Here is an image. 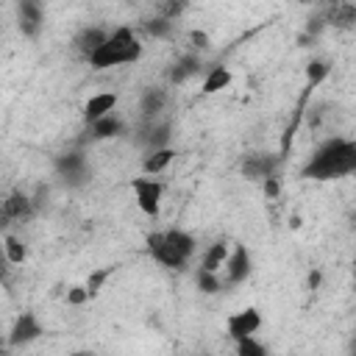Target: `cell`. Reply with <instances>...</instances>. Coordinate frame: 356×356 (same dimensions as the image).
<instances>
[{"mask_svg":"<svg viewBox=\"0 0 356 356\" xmlns=\"http://www.w3.org/2000/svg\"><path fill=\"white\" fill-rule=\"evenodd\" d=\"M298 3H312V0H298Z\"/></svg>","mask_w":356,"mask_h":356,"instance_id":"obj_34","label":"cell"},{"mask_svg":"<svg viewBox=\"0 0 356 356\" xmlns=\"http://www.w3.org/2000/svg\"><path fill=\"white\" fill-rule=\"evenodd\" d=\"M186 6H189V0H161L159 14L167 17V19H178V17L186 11Z\"/></svg>","mask_w":356,"mask_h":356,"instance_id":"obj_26","label":"cell"},{"mask_svg":"<svg viewBox=\"0 0 356 356\" xmlns=\"http://www.w3.org/2000/svg\"><path fill=\"white\" fill-rule=\"evenodd\" d=\"M228 253H231V248H228L222 239H217V242H211V245L203 250V256H200V267L220 273V267H225V261H228Z\"/></svg>","mask_w":356,"mask_h":356,"instance_id":"obj_20","label":"cell"},{"mask_svg":"<svg viewBox=\"0 0 356 356\" xmlns=\"http://www.w3.org/2000/svg\"><path fill=\"white\" fill-rule=\"evenodd\" d=\"M320 281H323V273L320 270H312L309 273V289H320Z\"/></svg>","mask_w":356,"mask_h":356,"instance_id":"obj_32","label":"cell"},{"mask_svg":"<svg viewBox=\"0 0 356 356\" xmlns=\"http://www.w3.org/2000/svg\"><path fill=\"white\" fill-rule=\"evenodd\" d=\"M131 192H134V200L139 206V211L145 217H159L161 214V197H164V184L159 175H147L142 172L139 178L131 181Z\"/></svg>","mask_w":356,"mask_h":356,"instance_id":"obj_4","label":"cell"},{"mask_svg":"<svg viewBox=\"0 0 356 356\" xmlns=\"http://www.w3.org/2000/svg\"><path fill=\"white\" fill-rule=\"evenodd\" d=\"M267 348L261 345V342H256L253 337H245V339H239L236 342V353H242V356H261Z\"/></svg>","mask_w":356,"mask_h":356,"instance_id":"obj_29","label":"cell"},{"mask_svg":"<svg viewBox=\"0 0 356 356\" xmlns=\"http://www.w3.org/2000/svg\"><path fill=\"white\" fill-rule=\"evenodd\" d=\"M42 334H44V328H42L39 317H36L33 312H25V314H19V317H17V323H14V328H11L8 342H11V345H28V342L39 339Z\"/></svg>","mask_w":356,"mask_h":356,"instance_id":"obj_10","label":"cell"},{"mask_svg":"<svg viewBox=\"0 0 356 356\" xmlns=\"http://www.w3.org/2000/svg\"><path fill=\"white\" fill-rule=\"evenodd\" d=\"M200 70H203L200 56H197V53H184V56H178V58L172 61L167 78H170V83H186L189 78L200 75Z\"/></svg>","mask_w":356,"mask_h":356,"instance_id":"obj_12","label":"cell"},{"mask_svg":"<svg viewBox=\"0 0 356 356\" xmlns=\"http://www.w3.org/2000/svg\"><path fill=\"white\" fill-rule=\"evenodd\" d=\"M328 72H331V67H328L325 61H320V58L309 61V67H306V81H309V89L320 86V83L328 78Z\"/></svg>","mask_w":356,"mask_h":356,"instance_id":"obj_25","label":"cell"},{"mask_svg":"<svg viewBox=\"0 0 356 356\" xmlns=\"http://www.w3.org/2000/svg\"><path fill=\"white\" fill-rule=\"evenodd\" d=\"M89 300H92V292H89L86 284H78V286H70L67 289V303L70 306H86Z\"/></svg>","mask_w":356,"mask_h":356,"instance_id":"obj_27","label":"cell"},{"mask_svg":"<svg viewBox=\"0 0 356 356\" xmlns=\"http://www.w3.org/2000/svg\"><path fill=\"white\" fill-rule=\"evenodd\" d=\"M250 267H253L250 250H248L245 245H236V248H231V253H228V261H225V267H222V273H225V281H228V284H242V281L250 275Z\"/></svg>","mask_w":356,"mask_h":356,"instance_id":"obj_8","label":"cell"},{"mask_svg":"<svg viewBox=\"0 0 356 356\" xmlns=\"http://www.w3.org/2000/svg\"><path fill=\"white\" fill-rule=\"evenodd\" d=\"M3 253H6V261L8 264H22L28 259V248L22 245L19 236H14L11 231L3 234Z\"/></svg>","mask_w":356,"mask_h":356,"instance_id":"obj_22","label":"cell"},{"mask_svg":"<svg viewBox=\"0 0 356 356\" xmlns=\"http://www.w3.org/2000/svg\"><path fill=\"white\" fill-rule=\"evenodd\" d=\"M261 192H264V197L267 200H273V197H278L281 195V181H278V175L273 172V175H267L264 181H261Z\"/></svg>","mask_w":356,"mask_h":356,"instance_id":"obj_30","label":"cell"},{"mask_svg":"<svg viewBox=\"0 0 356 356\" xmlns=\"http://www.w3.org/2000/svg\"><path fill=\"white\" fill-rule=\"evenodd\" d=\"M195 281H197L200 292H206V295H214V292H220V289H222V278H220V273L206 270V267H200V270H197Z\"/></svg>","mask_w":356,"mask_h":356,"instance_id":"obj_23","label":"cell"},{"mask_svg":"<svg viewBox=\"0 0 356 356\" xmlns=\"http://www.w3.org/2000/svg\"><path fill=\"white\" fill-rule=\"evenodd\" d=\"M175 161V150L167 145V147H156V150H147L145 161H142V172L147 175H161L170 164Z\"/></svg>","mask_w":356,"mask_h":356,"instance_id":"obj_17","label":"cell"},{"mask_svg":"<svg viewBox=\"0 0 356 356\" xmlns=\"http://www.w3.org/2000/svg\"><path fill=\"white\" fill-rule=\"evenodd\" d=\"M36 211V203L25 195V192H11L3 206H0V217H3V225H17V222H25L31 220Z\"/></svg>","mask_w":356,"mask_h":356,"instance_id":"obj_6","label":"cell"},{"mask_svg":"<svg viewBox=\"0 0 356 356\" xmlns=\"http://www.w3.org/2000/svg\"><path fill=\"white\" fill-rule=\"evenodd\" d=\"M167 100H170V95H167L164 86H147V89H142V97H139V111H142V117H145V120L161 117V111L167 108Z\"/></svg>","mask_w":356,"mask_h":356,"instance_id":"obj_13","label":"cell"},{"mask_svg":"<svg viewBox=\"0 0 356 356\" xmlns=\"http://www.w3.org/2000/svg\"><path fill=\"white\" fill-rule=\"evenodd\" d=\"M289 225H292V228H300V217H298V214H292V217H289Z\"/></svg>","mask_w":356,"mask_h":356,"instance_id":"obj_33","label":"cell"},{"mask_svg":"<svg viewBox=\"0 0 356 356\" xmlns=\"http://www.w3.org/2000/svg\"><path fill=\"white\" fill-rule=\"evenodd\" d=\"M117 103H120V95L117 92H95V95H89L86 103H83V120H86V125L95 122V120H100V117H106V114H114L117 111Z\"/></svg>","mask_w":356,"mask_h":356,"instance_id":"obj_9","label":"cell"},{"mask_svg":"<svg viewBox=\"0 0 356 356\" xmlns=\"http://www.w3.org/2000/svg\"><path fill=\"white\" fill-rule=\"evenodd\" d=\"M353 172H356V142L342 139V136L323 142L303 167V175L314 181H334L342 175H353Z\"/></svg>","mask_w":356,"mask_h":356,"instance_id":"obj_1","label":"cell"},{"mask_svg":"<svg viewBox=\"0 0 356 356\" xmlns=\"http://www.w3.org/2000/svg\"><path fill=\"white\" fill-rule=\"evenodd\" d=\"M278 167V159H273L270 153H250L245 161H242V172L245 178H253V181H264L267 175H273Z\"/></svg>","mask_w":356,"mask_h":356,"instance_id":"obj_15","label":"cell"},{"mask_svg":"<svg viewBox=\"0 0 356 356\" xmlns=\"http://www.w3.org/2000/svg\"><path fill=\"white\" fill-rule=\"evenodd\" d=\"M142 58V42L136 39L134 28L120 25L114 31H108L106 42L86 56L92 70H111V67H122V64H134Z\"/></svg>","mask_w":356,"mask_h":356,"instance_id":"obj_3","label":"cell"},{"mask_svg":"<svg viewBox=\"0 0 356 356\" xmlns=\"http://www.w3.org/2000/svg\"><path fill=\"white\" fill-rule=\"evenodd\" d=\"M122 120L117 117V111L114 114H106V117H100V120H95V122H89V136L92 139H114V136H120L122 134Z\"/></svg>","mask_w":356,"mask_h":356,"instance_id":"obj_18","label":"cell"},{"mask_svg":"<svg viewBox=\"0 0 356 356\" xmlns=\"http://www.w3.org/2000/svg\"><path fill=\"white\" fill-rule=\"evenodd\" d=\"M145 31L150 33V36H156V39H170L172 36V19H167V17H153V19H147L145 22Z\"/></svg>","mask_w":356,"mask_h":356,"instance_id":"obj_24","label":"cell"},{"mask_svg":"<svg viewBox=\"0 0 356 356\" xmlns=\"http://www.w3.org/2000/svg\"><path fill=\"white\" fill-rule=\"evenodd\" d=\"M353 350H356V342H353Z\"/></svg>","mask_w":356,"mask_h":356,"instance_id":"obj_35","label":"cell"},{"mask_svg":"<svg viewBox=\"0 0 356 356\" xmlns=\"http://www.w3.org/2000/svg\"><path fill=\"white\" fill-rule=\"evenodd\" d=\"M17 19H19V31L25 36H39L42 31V6L39 0H17Z\"/></svg>","mask_w":356,"mask_h":356,"instance_id":"obj_11","label":"cell"},{"mask_svg":"<svg viewBox=\"0 0 356 356\" xmlns=\"http://www.w3.org/2000/svg\"><path fill=\"white\" fill-rule=\"evenodd\" d=\"M147 253L167 270H186L197 253V242L184 228H164L147 236Z\"/></svg>","mask_w":356,"mask_h":356,"instance_id":"obj_2","label":"cell"},{"mask_svg":"<svg viewBox=\"0 0 356 356\" xmlns=\"http://www.w3.org/2000/svg\"><path fill=\"white\" fill-rule=\"evenodd\" d=\"M189 39H192V47H195V50H209V44H211L209 33H203V31H192Z\"/></svg>","mask_w":356,"mask_h":356,"instance_id":"obj_31","label":"cell"},{"mask_svg":"<svg viewBox=\"0 0 356 356\" xmlns=\"http://www.w3.org/2000/svg\"><path fill=\"white\" fill-rule=\"evenodd\" d=\"M106 36H108V31H106V28H97V25L83 28V31L78 33V39H75V47H78V53L86 58L89 53H95V50L106 42Z\"/></svg>","mask_w":356,"mask_h":356,"instance_id":"obj_19","label":"cell"},{"mask_svg":"<svg viewBox=\"0 0 356 356\" xmlns=\"http://www.w3.org/2000/svg\"><path fill=\"white\" fill-rule=\"evenodd\" d=\"M261 328V314L259 309L248 306V309H239V312H231L228 320H225V331L239 342L245 337H256V331Z\"/></svg>","mask_w":356,"mask_h":356,"instance_id":"obj_5","label":"cell"},{"mask_svg":"<svg viewBox=\"0 0 356 356\" xmlns=\"http://www.w3.org/2000/svg\"><path fill=\"white\" fill-rule=\"evenodd\" d=\"M56 172L61 175V181H64V184H70V186H81V184L86 181V175H89L86 156H83V153H78V150L58 156V159H56Z\"/></svg>","mask_w":356,"mask_h":356,"instance_id":"obj_7","label":"cell"},{"mask_svg":"<svg viewBox=\"0 0 356 356\" xmlns=\"http://www.w3.org/2000/svg\"><path fill=\"white\" fill-rule=\"evenodd\" d=\"M111 273H114V267H103V270H95L89 278H86V286H89V292H92V298L103 289V284H106V278H111Z\"/></svg>","mask_w":356,"mask_h":356,"instance_id":"obj_28","label":"cell"},{"mask_svg":"<svg viewBox=\"0 0 356 356\" xmlns=\"http://www.w3.org/2000/svg\"><path fill=\"white\" fill-rule=\"evenodd\" d=\"M231 81H234L231 70H228L225 64H214V67H209V70H206L203 83H200V92H203V95H217V92L228 89V86H231Z\"/></svg>","mask_w":356,"mask_h":356,"instance_id":"obj_16","label":"cell"},{"mask_svg":"<svg viewBox=\"0 0 356 356\" xmlns=\"http://www.w3.org/2000/svg\"><path fill=\"white\" fill-rule=\"evenodd\" d=\"M172 139V128L167 120L156 117V120H145V128H142V142L147 145V150H156V147H167Z\"/></svg>","mask_w":356,"mask_h":356,"instance_id":"obj_14","label":"cell"},{"mask_svg":"<svg viewBox=\"0 0 356 356\" xmlns=\"http://www.w3.org/2000/svg\"><path fill=\"white\" fill-rule=\"evenodd\" d=\"M328 22L334 28H353L356 25V3L348 0H337L328 11Z\"/></svg>","mask_w":356,"mask_h":356,"instance_id":"obj_21","label":"cell"}]
</instances>
